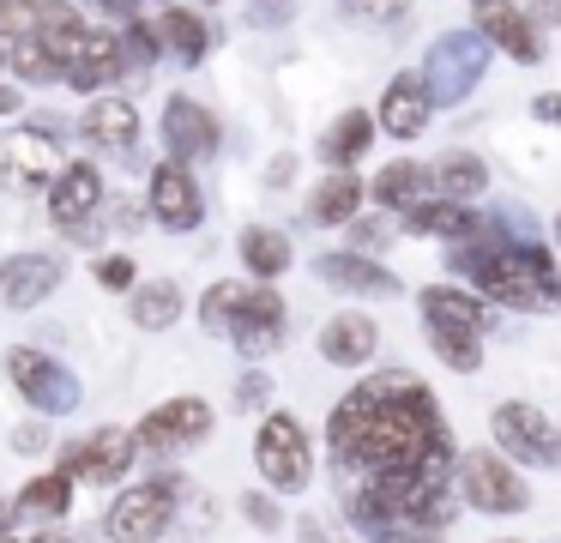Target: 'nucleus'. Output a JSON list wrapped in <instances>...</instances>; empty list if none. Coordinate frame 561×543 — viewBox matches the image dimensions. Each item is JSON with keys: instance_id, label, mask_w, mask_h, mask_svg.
<instances>
[{"instance_id": "f257e3e1", "label": "nucleus", "mask_w": 561, "mask_h": 543, "mask_svg": "<svg viewBox=\"0 0 561 543\" xmlns=\"http://www.w3.org/2000/svg\"><path fill=\"white\" fill-rule=\"evenodd\" d=\"M332 453L356 471L453 465L435 398H428V386L404 381V374H375L332 410Z\"/></svg>"}, {"instance_id": "f03ea898", "label": "nucleus", "mask_w": 561, "mask_h": 543, "mask_svg": "<svg viewBox=\"0 0 561 543\" xmlns=\"http://www.w3.org/2000/svg\"><path fill=\"white\" fill-rule=\"evenodd\" d=\"M459 272H471L477 290L507 302V308L537 314V308H556L561 302V278H556V265H549V253L537 248V241L501 236V217H489V224L459 248Z\"/></svg>"}, {"instance_id": "7ed1b4c3", "label": "nucleus", "mask_w": 561, "mask_h": 543, "mask_svg": "<svg viewBox=\"0 0 561 543\" xmlns=\"http://www.w3.org/2000/svg\"><path fill=\"white\" fill-rule=\"evenodd\" d=\"M199 320L206 332L230 338L242 357H272L278 350V320H284V302L272 284H211L206 302H199Z\"/></svg>"}, {"instance_id": "20e7f679", "label": "nucleus", "mask_w": 561, "mask_h": 543, "mask_svg": "<svg viewBox=\"0 0 561 543\" xmlns=\"http://www.w3.org/2000/svg\"><path fill=\"white\" fill-rule=\"evenodd\" d=\"M187 495V477L182 471H163V477L139 483V489L115 495V507L103 513V531H110L115 543H158L163 531H170L175 519V501Z\"/></svg>"}, {"instance_id": "39448f33", "label": "nucleus", "mask_w": 561, "mask_h": 543, "mask_svg": "<svg viewBox=\"0 0 561 543\" xmlns=\"http://www.w3.org/2000/svg\"><path fill=\"white\" fill-rule=\"evenodd\" d=\"M254 459H260V477H266L278 495L308 489V477H314V446H308V429L290 417V410H272V417L260 422Z\"/></svg>"}, {"instance_id": "423d86ee", "label": "nucleus", "mask_w": 561, "mask_h": 543, "mask_svg": "<svg viewBox=\"0 0 561 543\" xmlns=\"http://www.w3.org/2000/svg\"><path fill=\"white\" fill-rule=\"evenodd\" d=\"M489 36L483 31H447L423 60V79L435 91V103H465V97L483 84V67H489Z\"/></svg>"}, {"instance_id": "0eeeda50", "label": "nucleus", "mask_w": 561, "mask_h": 543, "mask_svg": "<svg viewBox=\"0 0 561 543\" xmlns=\"http://www.w3.org/2000/svg\"><path fill=\"white\" fill-rule=\"evenodd\" d=\"M7 381L19 386V398H31V405L49 410V417H67V410L79 405V381L55 357H43V350H31V344L7 350Z\"/></svg>"}, {"instance_id": "6e6552de", "label": "nucleus", "mask_w": 561, "mask_h": 543, "mask_svg": "<svg viewBox=\"0 0 561 543\" xmlns=\"http://www.w3.org/2000/svg\"><path fill=\"white\" fill-rule=\"evenodd\" d=\"M61 145L49 139V127L37 133H0V188L13 193H37V188H55L61 176Z\"/></svg>"}, {"instance_id": "1a4fd4ad", "label": "nucleus", "mask_w": 561, "mask_h": 543, "mask_svg": "<svg viewBox=\"0 0 561 543\" xmlns=\"http://www.w3.org/2000/svg\"><path fill=\"white\" fill-rule=\"evenodd\" d=\"M206 434H211V405H199V398H163L139 422V446H151V453H182Z\"/></svg>"}, {"instance_id": "9d476101", "label": "nucleus", "mask_w": 561, "mask_h": 543, "mask_svg": "<svg viewBox=\"0 0 561 543\" xmlns=\"http://www.w3.org/2000/svg\"><path fill=\"white\" fill-rule=\"evenodd\" d=\"M495 441H501V453L525 459V465H556L561 459V434L549 429V417L531 405H519V398L495 410Z\"/></svg>"}, {"instance_id": "9b49d317", "label": "nucleus", "mask_w": 561, "mask_h": 543, "mask_svg": "<svg viewBox=\"0 0 561 543\" xmlns=\"http://www.w3.org/2000/svg\"><path fill=\"white\" fill-rule=\"evenodd\" d=\"M459 483H465V501L483 507V513H519V507L531 501V489H525L495 453H465L459 459Z\"/></svg>"}, {"instance_id": "f8f14e48", "label": "nucleus", "mask_w": 561, "mask_h": 543, "mask_svg": "<svg viewBox=\"0 0 561 543\" xmlns=\"http://www.w3.org/2000/svg\"><path fill=\"white\" fill-rule=\"evenodd\" d=\"M163 151L175 163H199V157L218 151V121H211V109H199L194 97H170L163 103Z\"/></svg>"}, {"instance_id": "ddd939ff", "label": "nucleus", "mask_w": 561, "mask_h": 543, "mask_svg": "<svg viewBox=\"0 0 561 543\" xmlns=\"http://www.w3.org/2000/svg\"><path fill=\"white\" fill-rule=\"evenodd\" d=\"M134 434H122V429H98V434H85V441H73V446H61V471H73V477H85V483H115L127 465H134Z\"/></svg>"}, {"instance_id": "4468645a", "label": "nucleus", "mask_w": 561, "mask_h": 543, "mask_svg": "<svg viewBox=\"0 0 561 543\" xmlns=\"http://www.w3.org/2000/svg\"><path fill=\"white\" fill-rule=\"evenodd\" d=\"M151 212H158L163 229H194L199 212H206V200H199V181L187 176V163H158L151 169Z\"/></svg>"}, {"instance_id": "2eb2a0df", "label": "nucleus", "mask_w": 561, "mask_h": 543, "mask_svg": "<svg viewBox=\"0 0 561 543\" xmlns=\"http://www.w3.org/2000/svg\"><path fill=\"white\" fill-rule=\"evenodd\" d=\"M61 284V260L55 253H13L0 260V302L7 308H37L43 296H55Z\"/></svg>"}, {"instance_id": "dca6fc26", "label": "nucleus", "mask_w": 561, "mask_h": 543, "mask_svg": "<svg viewBox=\"0 0 561 543\" xmlns=\"http://www.w3.org/2000/svg\"><path fill=\"white\" fill-rule=\"evenodd\" d=\"M428 109H435L428 79L423 72H399V79L387 84V97H380V127H387L392 139H416V133L428 127Z\"/></svg>"}, {"instance_id": "f3484780", "label": "nucleus", "mask_w": 561, "mask_h": 543, "mask_svg": "<svg viewBox=\"0 0 561 543\" xmlns=\"http://www.w3.org/2000/svg\"><path fill=\"white\" fill-rule=\"evenodd\" d=\"M127 67V36L115 31H85V43H79L73 67H67V79H73V91H98V84H115Z\"/></svg>"}, {"instance_id": "a211bd4d", "label": "nucleus", "mask_w": 561, "mask_h": 543, "mask_svg": "<svg viewBox=\"0 0 561 543\" xmlns=\"http://www.w3.org/2000/svg\"><path fill=\"white\" fill-rule=\"evenodd\" d=\"M314 272L327 278L332 290H351V296H399V278H392L387 265L363 260L356 248H351V253H320Z\"/></svg>"}, {"instance_id": "6ab92c4d", "label": "nucleus", "mask_w": 561, "mask_h": 543, "mask_svg": "<svg viewBox=\"0 0 561 543\" xmlns=\"http://www.w3.org/2000/svg\"><path fill=\"white\" fill-rule=\"evenodd\" d=\"M98 200H103V176H98V163H67L61 176H55V188H49V212H55V224H85L91 212H98Z\"/></svg>"}, {"instance_id": "aec40b11", "label": "nucleus", "mask_w": 561, "mask_h": 543, "mask_svg": "<svg viewBox=\"0 0 561 543\" xmlns=\"http://www.w3.org/2000/svg\"><path fill=\"white\" fill-rule=\"evenodd\" d=\"M380 350V326L368 320V314H339V320L320 326V357L339 362V369H356V362H368Z\"/></svg>"}, {"instance_id": "412c9836", "label": "nucleus", "mask_w": 561, "mask_h": 543, "mask_svg": "<svg viewBox=\"0 0 561 543\" xmlns=\"http://www.w3.org/2000/svg\"><path fill=\"white\" fill-rule=\"evenodd\" d=\"M79 133H85L91 145H103V151H127V145L139 139V115L127 97H98V103L85 109V121H79Z\"/></svg>"}, {"instance_id": "4be33fe9", "label": "nucleus", "mask_w": 561, "mask_h": 543, "mask_svg": "<svg viewBox=\"0 0 561 543\" xmlns=\"http://www.w3.org/2000/svg\"><path fill=\"white\" fill-rule=\"evenodd\" d=\"M477 31H483L495 48H507L513 60H537V55H543V43H537L531 19H519L507 0H489V7H477Z\"/></svg>"}, {"instance_id": "5701e85b", "label": "nucleus", "mask_w": 561, "mask_h": 543, "mask_svg": "<svg viewBox=\"0 0 561 543\" xmlns=\"http://www.w3.org/2000/svg\"><path fill=\"white\" fill-rule=\"evenodd\" d=\"M404 229H416V236H453V241H471L477 229H483V217H471L459 200H416V205H404Z\"/></svg>"}, {"instance_id": "b1692460", "label": "nucleus", "mask_w": 561, "mask_h": 543, "mask_svg": "<svg viewBox=\"0 0 561 543\" xmlns=\"http://www.w3.org/2000/svg\"><path fill=\"white\" fill-rule=\"evenodd\" d=\"M423 320H428V332H435V326H447V332H483L489 314H483V302H471L465 290L435 284V290H423Z\"/></svg>"}, {"instance_id": "393cba45", "label": "nucleus", "mask_w": 561, "mask_h": 543, "mask_svg": "<svg viewBox=\"0 0 561 543\" xmlns=\"http://www.w3.org/2000/svg\"><path fill=\"white\" fill-rule=\"evenodd\" d=\"M368 145H375V121H368L363 109H344V115L327 127V139H320V157L344 169V163H356V157H363Z\"/></svg>"}, {"instance_id": "a878e982", "label": "nucleus", "mask_w": 561, "mask_h": 543, "mask_svg": "<svg viewBox=\"0 0 561 543\" xmlns=\"http://www.w3.org/2000/svg\"><path fill=\"white\" fill-rule=\"evenodd\" d=\"M163 43L175 48V55L194 67V60H206V48H211V24L199 19V12H187V7H163Z\"/></svg>"}, {"instance_id": "bb28decb", "label": "nucleus", "mask_w": 561, "mask_h": 543, "mask_svg": "<svg viewBox=\"0 0 561 543\" xmlns=\"http://www.w3.org/2000/svg\"><path fill=\"white\" fill-rule=\"evenodd\" d=\"M356 205H363V181L356 176H327L314 188V200H308V217H314V224H351Z\"/></svg>"}, {"instance_id": "cd10ccee", "label": "nucleus", "mask_w": 561, "mask_h": 543, "mask_svg": "<svg viewBox=\"0 0 561 543\" xmlns=\"http://www.w3.org/2000/svg\"><path fill=\"white\" fill-rule=\"evenodd\" d=\"M37 36L67 60V67H73L79 43H85V19H79V7H67V0H43V24H37Z\"/></svg>"}, {"instance_id": "c85d7f7f", "label": "nucleus", "mask_w": 561, "mask_h": 543, "mask_svg": "<svg viewBox=\"0 0 561 543\" xmlns=\"http://www.w3.org/2000/svg\"><path fill=\"white\" fill-rule=\"evenodd\" d=\"M423 188H435V169L411 163V157H399V163H387L375 176V193L387 205H416V200H423Z\"/></svg>"}, {"instance_id": "c756f323", "label": "nucleus", "mask_w": 561, "mask_h": 543, "mask_svg": "<svg viewBox=\"0 0 561 543\" xmlns=\"http://www.w3.org/2000/svg\"><path fill=\"white\" fill-rule=\"evenodd\" d=\"M483 181H489V169L477 151H447L435 163V188L447 193V200H471V193H483Z\"/></svg>"}, {"instance_id": "7c9ffc66", "label": "nucleus", "mask_w": 561, "mask_h": 543, "mask_svg": "<svg viewBox=\"0 0 561 543\" xmlns=\"http://www.w3.org/2000/svg\"><path fill=\"white\" fill-rule=\"evenodd\" d=\"M13 507H25V513H49V519H67V507H73V471H49V477L25 483Z\"/></svg>"}, {"instance_id": "2f4dec72", "label": "nucleus", "mask_w": 561, "mask_h": 543, "mask_svg": "<svg viewBox=\"0 0 561 543\" xmlns=\"http://www.w3.org/2000/svg\"><path fill=\"white\" fill-rule=\"evenodd\" d=\"M242 260L254 278H278L284 265H290V241H284L278 229H242Z\"/></svg>"}, {"instance_id": "473e14b6", "label": "nucleus", "mask_w": 561, "mask_h": 543, "mask_svg": "<svg viewBox=\"0 0 561 543\" xmlns=\"http://www.w3.org/2000/svg\"><path fill=\"white\" fill-rule=\"evenodd\" d=\"M182 320V290L175 284H151L134 296V326H146V332H163V326Z\"/></svg>"}, {"instance_id": "72a5a7b5", "label": "nucleus", "mask_w": 561, "mask_h": 543, "mask_svg": "<svg viewBox=\"0 0 561 543\" xmlns=\"http://www.w3.org/2000/svg\"><path fill=\"white\" fill-rule=\"evenodd\" d=\"M13 67H19V79H67V60L55 55L49 43H43V36H19L13 43Z\"/></svg>"}, {"instance_id": "f704fd0d", "label": "nucleus", "mask_w": 561, "mask_h": 543, "mask_svg": "<svg viewBox=\"0 0 561 543\" xmlns=\"http://www.w3.org/2000/svg\"><path fill=\"white\" fill-rule=\"evenodd\" d=\"M428 344H435L440 362H453L459 374H471L477 362H483V332H447V326H435V332H428Z\"/></svg>"}, {"instance_id": "c9c22d12", "label": "nucleus", "mask_w": 561, "mask_h": 543, "mask_svg": "<svg viewBox=\"0 0 561 543\" xmlns=\"http://www.w3.org/2000/svg\"><path fill=\"white\" fill-rule=\"evenodd\" d=\"M43 24V0H0V36H37Z\"/></svg>"}, {"instance_id": "e433bc0d", "label": "nucleus", "mask_w": 561, "mask_h": 543, "mask_svg": "<svg viewBox=\"0 0 561 543\" xmlns=\"http://www.w3.org/2000/svg\"><path fill=\"white\" fill-rule=\"evenodd\" d=\"M351 19H368V24H399L411 12V0H339Z\"/></svg>"}, {"instance_id": "4c0bfd02", "label": "nucleus", "mask_w": 561, "mask_h": 543, "mask_svg": "<svg viewBox=\"0 0 561 543\" xmlns=\"http://www.w3.org/2000/svg\"><path fill=\"white\" fill-rule=\"evenodd\" d=\"M387 241H392L387 217H351V248L356 253H375V248H387Z\"/></svg>"}, {"instance_id": "58836bf2", "label": "nucleus", "mask_w": 561, "mask_h": 543, "mask_svg": "<svg viewBox=\"0 0 561 543\" xmlns=\"http://www.w3.org/2000/svg\"><path fill=\"white\" fill-rule=\"evenodd\" d=\"M127 55H134V60H151V55H158V36L163 31H151V24H127Z\"/></svg>"}, {"instance_id": "ea45409f", "label": "nucleus", "mask_w": 561, "mask_h": 543, "mask_svg": "<svg viewBox=\"0 0 561 543\" xmlns=\"http://www.w3.org/2000/svg\"><path fill=\"white\" fill-rule=\"evenodd\" d=\"M98 284H103V290H127V284H134V260H127V253L103 260V265H98Z\"/></svg>"}, {"instance_id": "a19ab883", "label": "nucleus", "mask_w": 561, "mask_h": 543, "mask_svg": "<svg viewBox=\"0 0 561 543\" xmlns=\"http://www.w3.org/2000/svg\"><path fill=\"white\" fill-rule=\"evenodd\" d=\"M242 513H248V519H254V525H260V531H278V525H284V513H278V501H266V495H248V501H242Z\"/></svg>"}, {"instance_id": "79ce46f5", "label": "nucleus", "mask_w": 561, "mask_h": 543, "mask_svg": "<svg viewBox=\"0 0 561 543\" xmlns=\"http://www.w3.org/2000/svg\"><path fill=\"white\" fill-rule=\"evenodd\" d=\"M266 398H272V381H266V374H242V386H236V405L254 410V405H266Z\"/></svg>"}, {"instance_id": "37998d69", "label": "nucleus", "mask_w": 561, "mask_h": 543, "mask_svg": "<svg viewBox=\"0 0 561 543\" xmlns=\"http://www.w3.org/2000/svg\"><path fill=\"white\" fill-rule=\"evenodd\" d=\"M13 446L19 453H43V446H49V429H43V422H25V429H13Z\"/></svg>"}, {"instance_id": "c03bdc74", "label": "nucleus", "mask_w": 561, "mask_h": 543, "mask_svg": "<svg viewBox=\"0 0 561 543\" xmlns=\"http://www.w3.org/2000/svg\"><path fill=\"white\" fill-rule=\"evenodd\" d=\"M531 115H537V121H556V127H561V91H543V97L531 103Z\"/></svg>"}, {"instance_id": "a18cd8bd", "label": "nucleus", "mask_w": 561, "mask_h": 543, "mask_svg": "<svg viewBox=\"0 0 561 543\" xmlns=\"http://www.w3.org/2000/svg\"><path fill=\"white\" fill-rule=\"evenodd\" d=\"M290 176H296V157H272V169H266L272 188H290Z\"/></svg>"}, {"instance_id": "49530a36", "label": "nucleus", "mask_w": 561, "mask_h": 543, "mask_svg": "<svg viewBox=\"0 0 561 543\" xmlns=\"http://www.w3.org/2000/svg\"><path fill=\"white\" fill-rule=\"evenodd\" d=\"M537 24H561V0H531Z\"/></svg>"}, {"instance_id": "de8ad7c7", "label": "nucleus", "mask_w": 561, "mask_h": 543, "mask_svg": "<svg viewBox=\"0 0 561 543\" xmlns=\"http://www.w3.org/2000/svg\"><path fill=\"white\" fill-rule=\"evenodd\" d=\"M115 224L134 229V224H139V205H134V200H115Z\"/></svg>"}, {"instance_id": "09e8293b", "label": "nucleus", "mask_w": 561, "mask_h": 543, "mask_svg": "<svg viewBox=\"0 0 561 543\" xmlns=\"http://www.w3.org/2000/svg\"><path fill=\"white\" fill-rule=\"evenodd\" d=\"M91 7H103V12H122V19H127V12L139 7V0H91Z\"/></svg>"}, {"instance_id": "8fccbe9b", "label": "nucleus", "mask_w": 561, "mask_h": 543, "mask_svg": "<svg viewBox=\"0 0 561 543\" xmlns=\"http://www.w3.org/2000/svg\"><path fill=\"white\" fill-rule=\"evenodd\" d=\"M296 538H302V543H327V531H320L314 519H302V531H296Z\"/></svg>"}, {"instance_id": "3c124183", "label": "nucleus", "mask_w": 561, "mask_h": 543, "mask_svg": "<svg viewBox=\"0 0 561 543\" xmlns=\"http://www.w3.org/2000/svg\"><path fill=\"white\" fill-rule=\"evenodd\" d=\"M13 109H19V91L13 84H0V115H13Z\"/></svg>"}, {"instance_id": "603ef678", "label": "nucleus", "mask_w": 561, "mask_h": 543, "mask_svg": "<svg viewBox=\"0 0 561 543\" xmlns=\"http://www.w3.org/2000/svg\"><path fill=\"white\" fill-rule=\"evenodd\" d=\"M31 543H73V538H61V531H43V538H31Z\"/></svg>"}, {"instance_id": "864d4df0", "label": "nucleus", "mask_w": 561, "mask_h": 543, "mask_svg": "<svg viewBox=\"0 0 561 543\" xmlns=\"http://www.w3.org/2000/svg\"><path fill=\"white\" fill-rule=\"evenodd\" d=\"M7 60H13V48H0V67H7Z\"/></svg>"}, {"instance_id": "5fc2aeb1", "label": "nucleus", "mask_w": 561, "mask_h": 543, "mask_svg": "<svg viewBox=\"0 0 561 543\" xmlns=\"http://www.w3.org/2000/svg\"><path fill=\"white\" fill-rule=\"evenodd\" d=\"M0 543H19V538H7V531H0Z\"/></svg>"}, {"instance_id": "6e6d98bb", "label": "nucleus", "mask_w": 561, "mask_h": 543, "mask_svg": "<svg viewBox=\"0 0 561 543\" xmlns=\"http://www.w3.org/2000/svg\"><path fill=\"white\" fill-rule=\"evenodd\" d=\"M471 7H489V0H471Z\"/></svg>"}, {"instance_id": "4d7b16f0", "label": "nucleus", "mask_w": 561, "mask_h": 543, "mask_svg": "<svg viewBox=\"0 0 561 543\" xmlns=\"http://www.w3.org/2000/svg\"><path fill=\"white\" fill-rule=\"evenodd\" d=\"M556 236H561V217H556Z\"/></svg>"}, {"instance_id": "13d9d810", "label": "nucleus", "mask_w": 561, "mask_h": 543, "mask_svg": "<svg viewBox=\"0 0 561 543\" xmlns=\"http://www.w3.org/2000/svg\"><path fill=\"white\" fill-rule=\"evenodd\" d=\"M254 7H260V0H254Z\"/></svg>"}]
</instances>
